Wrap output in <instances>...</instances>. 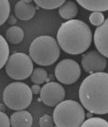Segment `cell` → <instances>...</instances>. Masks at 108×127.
<instances>
[{"instance_id":"obj_12","label":"cell","mask_w":108,"mask_h":127,"mask_svg":"<svg viewBox=\"0 0 108 127\" xmlns=\"http://www.w3.org/2000/svg\"><path fill=\"white\" fill-rule=\"evenodd\" d=\"M12 127H32L33 117L26 110L16 111L10 117Z\"/></svg>"},{"instance_id":"obj_7","label":"cell","mask_w":108,"mask_h":127,"mask_svg":"<svg viewBox=\"0 0 108 127\" xmlns=\"http://www.w3.org/2000/svg\"><path fill=\"white\" fill-rule=\"evenodd\" d=\"M55 75L57 80L62 84L70 85L77 82L80 78V65L73 59H63L55 66Z\"/></svg>"},{"instance_id":"obj_20","label":"cell","mask_w":108,"mask_h":127,"mask_svg":"<svg viewBox=\"0 0 108 127\" xmlns=\"http://www.w3.org/2000/svg\"><path fill=\"white\" fill-rule=\"evenodd\" d=\"M11 6L8 0H0V26L8 20L10 16Z\"/></svg>"},{"instance_id":"obj_4","label":"cell","mask_w":108,"mask_h":127,"mask_svg":"<svg viewBox=\"0 0 108 127\" xmlns=\"http://www.w3.org/2000/svg\"><path fill=\"white\" fill-rule=\"evenodd\" d=\"M53 120L56 127H80L85 120V109L73 100H66L55 106Z\"/></svg>"},{"instance_id":"obj_25","label":"cell","mask_w":108,"mask_h":127,"mask_svg":"<svg viewBox=\"0 0 108 127\" xmlns=\"http://www.w3.org/2000/svg\"><path fill=\"white\" fill-rule=\"evenodd\" d=\"M7 20L9 22V24H11V25H14L17 22V20H16V18L14 16H9V18H8Z\"/></svg>"},{"instance_id":"obj_15","label":"cell","mask_w":108,"mask_h":127,"mask_svg":"<svg viewBox=\"0 0 108 127\" xmlns=\"http://www.w3.org/2000/svg\"><path fill=\"white\" fill-rule=\"evenodd\" d=\"M5 38L8 42L12 44H19L24 39V31L18 26H12L7 29Z\"/></svg>"},{"instance_id":"obj_18","label":"cell","mask_w":108,"mask_h":127,"mask_svg":"<svg viewBox=\"0 0 108 127\" xmlns=\"http://www.w3.org/2000/svg\"><path fill=\"white\" fill-rule=\"evenodd\" d=\"M47 72L43 68H35L31 74V80L35 85H41L47 80Z\"/></svg>"},{"instance_id":"obj_10","label":"cell","mask_w":108,"mask_h":127,"mask_svg":"<svg viewBox=\"0 0 108 127\" xmlns=\"http://www.w3.org/2000/svg\"><path fill=\"white\" fill-rule=\"evenodd\" d=\"M93 41L98 51L106 58H108V19L105 20L104 23L96 28Z\"/></svg>"},{"instance_id":"obj_1","label":"cell","mask_w":108,"mask_h":127,"mask_svg":"<svg viewBox=\"0 0 108 127\" xmlns=\"http://www.w3.org/2000/svg\"><path fill=\"white\" fill-rule=\"evenodd\" d=\"M81 105L92 114H108V73L97 72L87 76L79 87Z\"/></svg>"},{"instance_id":"obj_24","label":"cell","mask_w":108,"mask_h":127,"mask_svg":"<svg viewBox=\"0 0 108 127\" xmlns=\"http://www.w3.org/2000/svg\"><path fill=\"white\" fill-rule=\"evenodd\" d=\"M41 87H40V85H34L31 87L33 95H38V94H40L41 93Z\"/></svg>"},{"instance_id":"obj_5","label":"cell","mask_w":108,"mask_h":127,"mask_svg":"<svg viewBox=\"0 0 108 127\" xmlns=\"http://www.w3.org/2000/svg\"><path fill=\"white\" fill-rule=\"evenodd\" d=\"M33 93L26 83L17 81L7 85L3 93V101L5 106L16 111L24 110L31 104Z\"/></svg>"},{"instance_id":"obj_11","label":"cell","mask_w":108,"mask_h":127,"mask_svg":"<svg viewBox=\"0 0 108 127\" xmlns=\"http://www.w3.org/2000/svg\"><path fill=\"white\" fill-rule=\"evenodd\" d=\"M35 4L29 0H21L16 4L14 7V13L17 19L23 21H27L33 19L35 15Z\"/></svg>"},{"instance_id":"obj_16","label":"cell","mask_w":108,"mask_h":127,"mask_svg":"<svg viewBox=\"0 0 108 127\" xmlns=\"http://www.w3.org/2000/svg\"><path fill=\"white\" fill-rule=\"evenodd\" d=\"M9 53H10V50H9L7 41L0 34V70L7 63Z\"/></svg>"},{"instance_id":"obj_6","label":"cell","mask_w":108,"mask_h":127,"mask_svg":"<svg viewBox=\"0 0 108 127\" xmlns=\"http://www.w3.org/2000/svg\"><path fill=\"white\" fill-rule=\"evenodd\" d=\"M7 75L15 80H24L30 77L34 71L33 60L22 52H16L8 58L5 65Z\"/></svg>"},{"instance_id":"obj_3","label":"cell","mask_w":108,"mask_h":127,"mask_svg":"<svg viewBox=\"0 0 108 127\" xmlns=\"http://www.w3.org/2000/svg\"><path fill=\"white\" fill-rule=\"evenodd\" d=\"M61 48L52 36L41 35L31 42L29 57L35 64L41 66L52 65L60 57Z\"/></svg>"},{"instance_id":"obj_17","label":"cell","mask_w":108,"mask_h":127,"mask_svg":"<svg viewBox=\"0 0 108 127\" xmlns=\"http://www.w3.org/2000/svg\"><path fill=\"white\" fill-rule=\"evenodd\" d=\"M65 3L64 0H35L34 4L45 10H54L60 8Z\"/></svg>"},{"instance_id":"obj_14","label":"cell","mask_w":108,"mask_h":127,"mask_svg":"<svg viewBox=\"0 0 108 127\" xmlns=\"http://www.w3.org/2000/svg\"><path fill=\"white\" fill-rule=\"evenodd\" d=\"M59 15L67 20H75L78 13V7L77 3L73 1H65V3L59 8Z\"/></svg>"},{"instance_id":"obj_21","label":"cell","mask_w":108,"mask_h":127,"mask_svg":"<svg viewBox=\"0 0 108 127\" xmlns=\"http://www.w3.org/2000/svg\"><path fill=\"white\" fill-rule=\"evenodd\" d=\"M89 20L91 23V25L95 27L101 26L105 21V16L102 12H92L89 16Z\"/></svg>"},{"instance_id":"obj_13","label":"cell","mask_w":108,"mask_h":127,"mask_svg":"<svg viewBox=\"0 0 108 127\" xmlns=\"http://www.w3.org/2000/svg\"><path fill=\"white\" fill-rule=\"evenodd\" d=\"M77 3L85 10L92 12H102L108 11V0H77Z\"/></svg>"},{"instance_id":"obj_22","label":"cell","mask_w":108,"mask_h":127,"mask_svg":"<svg viewBox=\"0 0 108 127\" xmlns=\"http://www.w3.org/2000/svg\"><path fill=\"white\" fill-rule=\"evenodd\" d=\"M54 120L53 117L45 114L39 119V125L40 127H54Z\"/></svg>"},{"instance_id":"obj_9","label":"cell","mask_w":108,"mask_h":127,"mask_svg":"<svg viewBox=\"0 0 108 127\" xmlns=\"http://www.w3.org/2000/svg\"><path fill=\"white\" fill-rule=\"evenodd\" d=\"M83 69L87 73L102 72L107 65V60L98 50H90L84 54L81 59Z\"/></svg>"},{"instance_id":"obj_19","label":"cell","mask_w":108,"mask_h":127,"mask_svg":"<svg viewBox=\"0 0 108 127\" xmlns=\"http://www.w3.org/2000/svg\"><path fill=\"white\" fill-rule=\"evenodd\" d=\"M80 127H108V122L101 117H90Z\"/></svg>"},{"instance_id":"obj_2","label":"cell","mask_w":108,"mask_h":127,"mask_svg":"<svg viewBox=\"0 0 108 127\" xmlns=\"http://www.w3.org/2000/svg\"><path fill=\"white\" fill-rule=\"evenodd\" d=\"M57 42L66 53L79 55L86 51L92 42L91 30L83 20H68L57 31Z\"/></svg>"},{"instance_id":"obj_23","label":"cell","mask_w":108,"mask_h":127,"mask_svg":"<svg viewBox=\"0 0 108 127\" xmlns=\"http://www.w3.org/2000/svg\"><path fill=\"white\" fill-rule=\"evenodd\" d=\"M11 122L10 118L5 113L0 111V127H10Z\"/></svg>"},{"instance_id":"obj_8","label":"cell","mask_w":108,"mask_h":127,"mask_svg":"<svg viewBox=\"0 0 108 127\" xmlns=\"http://www.w3.org/2000/svg\"><path fill=\"white\" fill-rule=\"evenodd\" d=\"M40 96L45 105L55 107L64 100L65 89L60 83L54 81L47 82L41 87Z\"/></svg>"}]
</instances>
